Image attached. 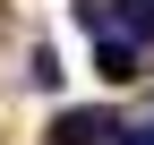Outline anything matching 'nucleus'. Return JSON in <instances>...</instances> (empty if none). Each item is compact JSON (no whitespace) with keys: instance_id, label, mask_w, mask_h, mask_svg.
Returning <instances> with one entry per match:
<instances>
[{"instance_id":"nucleus-1","label":"nucleus","mask_w":154,"mask_h":145,"mask_svg":"<svg viewBox=\"0 0 154 145\" xmlns=\"http://www.w3.org/2000/svg\"><path fill=\"white\" fill-rule=\"evenodd\" d=\"M111 137H128L111 111H60L51 120V145H111Z\"/></svg>"},{"instance_id":"nucleus-2","label":"nucleus","mask_w":154,"mask_h":145,"mask_svg":"<svg viewBox=\"0 0 154 145\" xmlns=\"http://www.w3.org/2000/svg\"><path fill=\"white\" fill-rule=\"evenodd\" d=\"M94 68H103L111 85H128L137 77V43H128V34H94Z\"/></svg>"},{"instance_id":"nucleus-3","label":"nucleus","mask_w":154,"mask_h":145,"mask_svg":"<svg viewBox=\"0 0 154 145\" xmlns=\"http://www.w3.org/2000/svg\"><path fill=\"white\" fill-rule=\"evenodd\" d=\"M111 34H128V43H154V0H111Z\"/></svg>"}]
</instances>
